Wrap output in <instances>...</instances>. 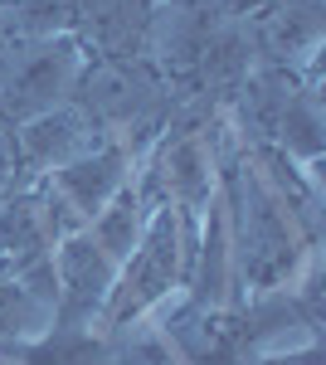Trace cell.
Masks as SVG:
<instances>
[{
  "label": "cell",
  "instance_id": "cell-1",
  "mask_svg": "<svg viewBox=\"0 0 326 365\" xmlns=\"http://www.w3.org/2000/svg\"><path fill=\"white\" fill-rule=\"evenodd\" d=\"M185 220H180V205H161L151 210V220L141 229L136 249L127 253V263L117 268V282L108 292V307H103V327H127L132 317L151 312L165 292L180 278V263H185Z\"/></svg>",
  "mask_w": 326,
  "mask_h": 365
},
{
  "label": "cell",
  "instance_id": "cell-9",
  "mask_svg": "<svg viewBox=\"0 0 326 365\" xmlns=\"http://www.w3.org/2000/svg\"><path fill=\"white\" fill-rule=\"evenodd\" d=\"M258 5H268V0H234V10H258Z\"/></svg>",
  "mask_w": 326,
  "mask_h": 365
},
{
  "label": "cell",
  "instance_id": "cell-4",
  "mask_svg": "<svg viewBox=\"0 0 326 365\" xmlns=\"http://www.w3.org/2000/svg\"><path fill=\"white\" fill-rule=\"evenodd\" d=\"M20 161L44 170H63L88 151H98V127L78 113V108H54V113L25 122V132H15Z\"/></svg>",
  "mask_w": 326,
  "mask_h": 365
},
{
  "label": "cell",
  "instance_id": "cell-7",
  "mask_svg": "<svg viewBox=\"0 0 326 365\" xmlns=\"http://www.w3.org/2000/svg\"><path fill=\"white\" fill-rule=\"evenodd\" d=\"M15 365H117V356L103 336H93V327H83V331L54 327L49 336L25 346L15 356Z\"/></svg>",
  "mask_w": 326,
  "mask_h": 365
},
{
  "label": "cell",
  "instance_id": "cell-2",
  "mask_svg": "<svg viewBox=\"0 0 326 365\" xmlns=\"http://www.w3.org/2000/svg\"><path fill=\"white\" fill-rule=\"evenodd\" d=\"M83 73V54L73 39H49L34 54L10 63V78L0 83V127H20L34 117L54 113L58 98L73 93Z\"/></svg>",
  "mask_w": 326,
  "mask_h": 365
},
{
  "label": "cell",
  "instance_id": "cell-5",
  "mask_svg": "<svg viewBox=\"0 0 326 365\" xmlns=\"http://www.w3.org/2000/svg\"><path fill=\"white\" fill-rule=\"evenodd\" d=\"M49 185L78 210V220L88 225V220L127 185V151H122V146H98V151H88L78 161H68L63 170H54Z\"/></svg>",
  "mask_w": 326,
  "mask_h": 365
},
{
  "label": "cell",
  "instance_id": "cell-8",
  "mask_svg": "<svg viewBox=\"0 0 326 365\" xmlns=\"http://www.w3.org/2000/svg\"><path fill=\"white\" fill-rule=\"evenodd\" d=\"M44 327H54V307H44L15 278H0V346L5 341H25L34 331H44Z\"/></svg>",
  "mask_w": 326,
  "mask_h": 365
},
{
  "label": "cell",
  "instance_id": "cell-10",
  "mask_svg": "<svg viewBox=\"0 0 326 365\" xmlns=\"http://www.w3.org/2000/svg\"><path fill=\"white\" fill-rule=\"evenodd\" d=\"M10 356H15V351H10V346H0V365H5V361H10Z\"/></svg>",
  "mask_w": 326,
  "mask_h": 365
},
{
  "label": "cell",
  "instance_id": "cell-6",
  "mask_svg": "<svg viewBox=\"0 0 326 365\" xmlns=\"http://www.w3.org/2000/svg\"><path fill=\"white\" fill-rule=\"evenodd\" d=\"M146 195L141 190H132V185H122L117 195L88 220V239L98 244V249L108 253V263H127V253L136 249V239H141V229H146Z\"/></svg>",
  "mask_w": 326,
  "mask_h": 365
},
{
  "label": "cell",
  "instance_id": "cell-3",
  "mask_svg": "<svg viewBox=\"0 0 326 365\" xmlns=\"http://www.w3.org/2000/svg\"><path fill=\"white\" fill-rule=\"evenodd\" d=\"M54 282H58L54 327L83 331L108 307V292L117 282V263H108V253L88 239V229H78L73 239H63L54 249Z\"/></svg>",
  "mask_w": 326,
  "mask_h": 365
},
{
  "label": "cell",
  "instance_id": "cell-11",
  "mask_svg": "<svg viewBox=\"0 0 326 365\" xmlns=\"http://www.w3.org/2000/svg\"><path fill=\"white\" fill-rule=\"evenodd\" d=\"M0 278H5V263H0Z\"/></svg>",
  "mask_w": 326,
  "mask_h": 365
}]
</instances>
